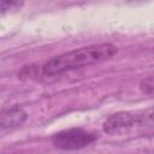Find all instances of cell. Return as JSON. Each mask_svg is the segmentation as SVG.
<instances>
[{"instance_id":"obj_2","label":"cell","mask_w":154,"mask_h":154,"mask_svg":"<svg viewBox=\"0 0 154 154\" xmlns=\"http://www.w3.org/2000/svg\"><path fill=\"white\" fill-rule=\"evenodd\" d=\"M153 126L152 109L136 112H117L103 123V131L108 135H125L136 130L150 129Z\"/></svg>"},{"instance_id":"obj_5","label":"cell","mask_w":154,"mask_h":154,"mask_svg":"<svg viewBox=\"0 0 154 154\" xmlns=\"http://www.w3.org/2000/svg\"><path fill=\"white\" fill-rule=\"evenodd\" d=\"M22 1H14V0H1L0 1V16H4L10 12L18 11L23 7Z\"/></svg>"},{"instance_id":"obj_1","label":"cell","mask_w":154,"mask_h":154,"mask_svg":"<svg viewBox=\"0 0 154 154\" xmlns=\"http://www.w3.org/2000/svg\"><path fill=\"white\" fill-rule=\"evenodd\" d=\"M117 46L112 43H99L81 47L55 55L49 60L45 61L41 65V72L47 77L59 76L76 69L109 60L117 54Z\"/></svg>"},{"instance_id":"obj_3","label":"cell","mask_w":154,"mask_h":154,"mask_svg":"<svg viewBox=\"0 0 154 154\" xmlns=\"http://www.w3.org/2000/svg\"><path fill=\"white\" fill-rule=\"evenodd\" d=\"M96 140L97 135L95 132L82 128H72L53 135L52 143L59 149L76 150L91 144Z\"/></svg>"},{"instance_id":"obj_4","label":"cell","mask_w":154,"mask_h":154,"mask_svg":"<svg viewBox=\"0 0 154 154\" xmlns=\"http://www.w3.org/2000/svg\"><path fill=\"white\" fill-rule=\"evenodd\" d=\"M28 118V114L20 107L13 106L0 111V130H8L20 126Z\"/></svg>"},{"instance_id":"obj_6","label":"cell","mask_w":154,"mask_h":154,"mask_svg":"<svg viewBox=\"0 0 154 154\" xmlns=\"http://www.w3.org/2000/svg\"><path fill=\"white\" fill-rule=\"evenodd\" d=\"M141 89L144 94L147 95H152L153 94V89H154V83H153V77L149 76L147 78H144L141 82Z\"/></svg>"}]
</instances>
